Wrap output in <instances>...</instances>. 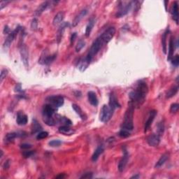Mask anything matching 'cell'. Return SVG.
<instances>
[{
  "instance_id": "obj_37",
  "label": "cell",
  "mask_w": 179,
  "mask_h": 179,
  "mask_svg": "<svg viewBox=\"0 0 179 179\" xmlns=\"http://www.w3.org/2000/svg\"><path fill=\"white\" fill-rule=\"evenodd\" d=\"M38 19L34 18L31 22V29L33 31H36L38 29Z\"/></svg>"
},
{
  "instance_id": "obj_21",
  "label": "cell",
  "mask_w": 179,
  "mask_h": 179,
  "mask_svg": "<svg viewBox=\"0 0 179 179\" xmlns=\"http://www.w3.org/2000/svg\"><path fill=\"white\" fill-rule=\"evenodd\" d=\"M49 2H44L43 3H41L40 5H39V6L37 7V9L34 11V16L35 17H39L44 13V11L46 10L48 6H49Z\"/></svg>"
},
{
  "instance_id": "obj_23",
  "label": "cell",
  "mask_w": 179,
  "mask_h": 179,
  "mask_svg": "<svg viewBox=\"0 0 179 179\" xmlns=\"http://www.w3.org/2000/svg\"><path fill=\"white\" fill-rule=\"evenodd\" d=\"M88 97L90 104L93 106H97L99 104V100L96 93L93 91H89L88 93Z\"/></svg>"
},
{
  "instance_id": "obj_43",
  "label": "cell",
  "mask_w": 179,
  "mask_h": 179,
  "mask_svg": "<svg viewBox=\"0 0 179 179\" xmlns=\"http://www.w3.org/2000/svg\"><path fill=\"white\" fill-rule=\"evenodd\" d=\"M34 154V151L33 150H25L22 152V155L25 158H30L31 156H32Z\"/></svg>"
},
{
  "instance_id": "obj_8",
  "label": "cell",
  "mask_w": 179,
  "mask_h": 179,
  "mask_svg": "<svg viewBox=\"0 0 179 179\" xmlns=\"http://www.w3.org/2000/svg\"><path fill=\"white\" fill-rule=\"evenodd\" d=\"M116 34V28L114 27H110L106 29L102 34H101L100 38L103 41L104 44H107L111 41Z\"/></svg>"
},
{
  "instance_id": "obj_15",
  "label": "cell",
  "mask_w": 179,
  "mask_h": 179,
  "mask_svg": "<svg viewBox=\"0 0 179 179\" xmlns=\"http://www.w3.org/2000/svg\"><path fill=\"white\" fill-rule=\"evenodd\" d=\"M68 27H69V23L68 22H63V23L59 25L56 35V40L57 42H58V44L60 43L62 39H63L64 32L65 31L66 28H67Z\"/></svg>"
},
{
  "instance_id": "obj_42",
  "label": "cell",
  "mask_w": 179,
  "mask_h": 179,
  "mask_svg": "<svg viewBox=\"0 0 179 179\" xmlns=\"http://www.w3.org/2000/svg\"><path fill=\"white\" fill-rule=\"evenodd\" d=\"M8 73L9 72L7 69H2L1 71V76H0V82H1V83H2V81H3L4 78H6V77L8 75Z\"/></svg>"
},
{
  "instance_id": "obj_33",
  "label": "cell",
  "mask_w": 179,
  "mask_h": 179,
  "mask_svg": "<svg viewBox=\"0 0 179 179\" xmlns=\"http://www.w3.org/2000/svg\"><path fill=\"white\" fill-rule=\"evenodd\" d=\"M90 63L87 60V59L85 58L83 60L81 61L78 68L80 69L81 71H84L86 70L87 68H88V66L90 65Z\"/></svg>"
},
{
  "instance_id": "obj_40",
  "label": "cell",
  "mask_w": 179,
  "mask_h": 179,
  "mask_svg": "<svg viewBox=\"0 0 179 179\" xmlns=\"http://www.w3.org/2000/svg\"><path fill=\"white\" fill-rule=\"evenodd\" d=\"M179 105L177 103H173L171 105L170 107V113H176L178 111Z\"/></svg>"
},
{
  "instance_id": "obj_10",
  "label": "cell",
  "mask_w": 179,
  "mask_h": 179,
  "mask_svg": "<svg viewBox=\"0 0 179 179\" xmlns=\"http://www.w3.org/2000/svg\"><path fill=\"white\" fill-rule=\"evenodd\" d=\"M56 58H57L56 53L51 55H48L47 51L44 50L40 57V59H39V63H40L41 64H44V65H49V64L53 63Z\"/></svg>"
},
{
  "instance_id": "obj_1",
  "label": "cell",
  "mask_w": 179,
  "mask_h": 179,
  "mask_svg": "<svg viewBox=\"0 0 179 179\" xmlns=\"http://www.w3.org/2000/svg\"><path fill=\"white\" fill-rule=\"evenodd\" d=\"M148 93V85L146 82L140 81L136 84L135 89L130 92L129 94V103L132 105L134 109L141 107L146 100Z\"/></svg>"
},
{
  "instance_id": "obj_28",
  "label": "cell",
  "mask_w": 179,
  "mask_h": 179,
  "mask_svg": "<svg viewBox=\"0 0 179 179\" xmlns=\"http://www.w3.org/2000/svg\"><path fill=\"white\" fill-rule=\"evenodd\" d=\"M103 152H104V146L102 145L99 146L98 147L96 148V150H94L93 155V156H92V161L96 162L99 159V156L103 153Z\"/></svg>"
},
{
  "instance_id": "obj_17",
  "label": "cell",
  "mask_w": 179,
  "mask_h": 179,
  "mask_svg": "<svg viewBox=\"0 0 179 179\" xmlns=\"http://www.w3.org/2000/svg\"><path fill=\"white\" fill-rule=\"evenodd\" d=\"M28 122V118H27V115L23 113V112L19 111L18 114H17V118H16V123L18 125L24 126Z\"/></svg>"
},
{
  "instance_id": "obj_30",
  "label": "cell",
  "mask_w": 179,
  "mask_h": 179,
  "mask_svg": "<svg viewBox=\"0 0 179 179\" xmlns=\"http://www.w3.org/2000/svg\"><path fill=\"white\" fill-rule=\"evenodd\" d=\"M169 154L168 153H165L163 154L160 157V158L159 159V160L157 162V163L155 164V168H160L162 166L165 165V163L166 162V160L169 159Z\"/></svg>"
},
{
  "instance_id": "obj_38",
  "label": "cell",
  "mask_w": 179,
  "mask_h": 179,
  "mask_svg": "<svg viewBox=\"0 0 179 179\" xmlns=\"http://www.w3.org/2000/svg\"><path fill=\"white\" fill-rule=\"evenodd\" d=\"M62 144V141L60 140H58V139H55V140H52L51 141H49L48 145L51 146V147H59Z\"/></svg>"
},
{
  "instance_id": "obj_6",
  "label": "cell",
  "mask_w": 179,
  "mask_h": 179,
  "mask_svg": "<svg viewBox=\"0 0 179 179\" xmlns=\"http://www.w3.org/2000/svg\"><path fill=\"white\" fill-rule=\"evenodd\" d=\"M19 50L20 54L21 56V59L22 63L25 68L29 67V51L27 46L25 44L22 43L19 45Z\"/></svg>"
},
{
  "instance_id": "obj_41",
  "label": "cell",
  "mask_w": 179,
  "mask_h": 179,
  "mask_svg": "<svg viewBox=\"0 0 179 179\" xmlns=\"http://www.w3.org/2000/svg\"><path fill=\"white\" fill-rule=\"evenodd\" d=\"M170 61H171V64L173 66L177 67L179 64V55H176L175 56H173V58H171Z\"/></svg>"
},
{
  "instance_id": "obj_19",
  "label": "cell",
  "mask_w": 179,
  "mask_h": 179,
  "mask_svg": "<svg viewBox=\"0 0 179 179\" xmlns=\"http://www.w3.org/2000/svg\"><path fill=\"white\" fill-rule=\"evenodd\" d=\"M171 13L172 15V18L176 24H178V2L176 1L173 3L171 9Z\"/></svg>"
},
{
  "instance_id": "obj_34",
  "label": "cell",
  "mask_w": 179,
  "mask_h": 179,
  "mask_svg": "<svg viewBox=\"0 0 179 179\" xmlns=\"http://www.w3.org/2000/svg\"><path fill=\"white\" fill-rule=\"evenodd\" d=\"M164 131H165V123H164V121H161L160 123H158V125H157V131H158V134L160 136H162L164 133Z\"/></svg>"
},
{
  "instance_id": "obj_54",
  "label": "cell",
  "mask_w": 179,
  "mask_h": 179,
  "mask_svg": "<svg viewBox=\"0 0 179 179\" xmlns=\"http://www.w3.org/2000/svg\"><path fill=\"white\" fill-rule=\"evenodd\" d=\"M0 152H1V155H0V158H2V157H3V154H4V153H3V151H2V150L0 151Z\"/></svg>"
},
{
  "instance_id": "obj_36",
  "label": "cell",
  "mask_w": 179,
  "mask_h": 179,
  "mask_svg": "<svg viewBox=\"0 0 179 179\" xmlns=\"http://www.w3.org/2000/svg\"><path fill=\"white\" fill-rule=\"evenodd\" d=\"M85 46H86L85 41L79 40L76 46V51L77 53H78V52H80L81 50L83 49V47H85Z\"/></svg>"
},
{
  "instance_id": "obj_4",
  "label": "cell",
  "mask_w": 179,
  "mask_h": 179,
  "mask_svg": "<svg viewBox=\"0 0 179 179\" xmlns=\"http://www.w3.org/2000/svg\"><path fill=\"white\" fill-rule=\"evenodd\" d=\"M132 2H121L118 6V11L116 14V18H122L129 13L132 6Z\"/></svg>"
},
{
  "instance_id": "obj_24",
  "label": "cell",
  "mask_w": 179,
  "mask_h": 179,
  "mask_svg": "<svg viewBox=\"0 0 179 179\" xmlns=\"http://www.w3.org/2000/svg\"><path fill=\"white\" fill-rule=\"evenodd\" d=\"M64 18V13L63 11H59L55 16L53 24L54 26H58L59 25H61L63 22V20Z\"/></svg>"
},
{
  "instance_id": "obj_13",
  "label": "cell",
  "mask_w": 179,
  "mask_h": 179,
  "mask_svg": "<svg viewBox=\"0 0 179 179\" xmlns=\"http://www.w3.org/2000/svg\"><path fill=\"white\" fill-rule=\"evenodd\" d=\"M146 141H147V143L149 146L155 147V146H158L160 143V136L158 135V134H150L146 139Z\"/></svg>"
},
{
  "instance_id": "obj_25",
  "label": "cell",
  "mask_w": 179,
  "mask_h": 179,
  "mask_svg": "<svg viewBox=\"0 0 179 179\" xmlns=\"http://www.w3.org/2000/svg\"><path fill=\"white\" fill-rule=\"evenodd\" d=\"M72 108L74 111H75L76 113L78 114L79 116V117L82 119L83 120H87V118H88V116L86 114L85 112H83V111L82 110L81 108L78 105H77L76 104H72Z\"/></svg>"
},
{
  "instance_id": "obj_22",
  "label": "cell",
  "mask_w": 179,
  "mask_h": 179,
  "mask_svg": "<svg viewBox=\"0 0 179 179\" xmlns=\"http://www.w3.org/2000/svg\"><path fill=\"white\" fill-rule=\"evenodd\" d=\"M169 53H168V58H167V60L170 61L171 58H173V53H174V50H175V41H174V38L173 36H171L170 37V40H169Z\"/></svg>"
},
{
  "instance_id": "obj_53",
  "label": "cell",
  "mask_w": 179,
  "mask_h": 179,
  "mask_svg": "<svg viewBox=\"0 0 179 179\" xmlns=\"http://www.w3.org/2000/svg\"><path fill=\"white\" fill-rule=\"evenodd\" d=\"M169 3V2L167 1H165V9H166V11H167V4Z\"/></svg>"
},
{
  "instance_id": "obj_12",
  "label": "cell",
  "mask_w": 179,
  "mask_h": 179,
  "mask_svg": "<svg viewBox=\"0 0 179 179\" xmlns=\"http://www.w3.org/2000/svg\"><path fill=\"white\" fill-rule=\"evenodd\" d=\"M57 109L54 108L48 104H46V105L44 106L43 110H42V115H43V118H51V117H53L55 116Z\"/></svg>"
},
{
  "instance_id": "obj_26",
  "label": "cell",
  "mask_w": 179,
  "mask_h": 179,
  "mask_svg": "<svg viewBox=\"0 0 179 179\" xmlns=\"http://www.w3.org/2000/svg\"><path fill=\"white\" fill-rule=\"evenodd\" d=\"M58 130L61 134H64V135H67H67L70 136L75 133V131H74L73 129H71L70 127L67 126V125L61 126L60 128H59Z\"/></svg>"
},
{
  "instance_id": "obj_47",
  "label": "cell",
  "mask_w": 179,
  "mask_h": 179,
  "mask_svg": "<svg viewBox=\"0 0 179 179\" xmlns=\"http://www.w3.org/2000/svg\"><path fill=\"white\" fill-rule=\"evenodd\" d=\"M9 3H10L9 1H1V2H0V9L2 10Z\"/></svg>"
},
{
  "instance_id": "obj_29",
  "label": "cell",
  "mask_w": 179,
  "mask_h": 179,
  "mask_svg": "<svg viewBox=\"0 0 179 179\" xmlns=\"http://www.w3.org/2000/svg\"><path fill=\"white\" fill-rule=\"evenodd\" d=\"M94 25H95V20H94V18H92L90 20L88 25L86 26V28L85 35L86 37H89L90 35L91 32L92 30H93Z\"/></svg>"
},
{
  "instance_id": "obj_50",
  "label": "cell",
  "mask_w": 179,
  "mask_h": 179,
  "mask_svg": "<svg viewBox=\"0 0 179 179\" xmlns=\"http://www.w3.org/2000/svg\"><path fill=\"white\" fill-rule=\"evenodd\" d=\"M10 32H11V31H10L9 27L7 25L5 26L4 28V30H3V33L4 34H9Z\"/></svg>"
},
{
  "instance_id": "obj_11",
  "label": "cell",
  "mask_w": 179,
  "mask_h": 179,
  "mask_svg": "<svg viewBox=\"0 0 179 179\" xmlns=\"http://www.w3.org/2000/svg\"><path fill=\"white\" fill-rule=\"evenodd\" d=\"M129 160V153L127 150L126 148H123V156L120 160V162L118 164V170L120 172H123L125 170L127 165H128Z\"/></svg>"
},
{
  "instance_id": "obj_14",
  "label": "cell",
  "mask_w": 179,
  "mask_h": 179,
  "mask_svg": "<svg viewBox=\"0 0 179 179\" xmlns=\"http://www.w3.org/2000/svg\"><path fill=\"white\" fill-rule=\"evenodd\" d=\"M109 106L110 107L112 111H115L117 108L120 107V104H119V101L117 99L116 94L114 93H111L109 96Z\"/></svg>"
},
{
  "instance_id": "obj_9",
  "label": "cell",
  "mask_w": 179,
  "mask_h": 179,
  "mask_svg": "<svg viewBox=\"0 0 179 179\" xmlns=\"http://www.w3.org/2000/svg\"><path fill=\"white\" fill-rule=\"evenodd\" d=\"M21 29H22V27L21 26H18L16 29H14V30L10 32L9 34H8L6 39H5V41H4V43L3 44L4 48L6 49L7 48H9L10 46H11L12 44V42L14 41L15 38H16V36L18 35V34L19 33L20 31L21 30Z\"/></svg>"
},
{
  "instance_id": "obj_46",
  "label": "cell",
  "mask_w": 179,
  "mask_h": 179,
  "mask_svg": "<svg viewBox=\"0 0 179 179\" xmlns=\"http://www.w3.org/2000/svg\"><path fill=\"white\" fill-rule=\"evenodd\" d=\"M76 37H77V33H76V32H74V33L71 34V38H70V44H71V45H73V44L74 43V41H75V39H76Z\"/></svg>"
},
{
  "instance_id": "obj_20",
  "label": "cell",
  "mask_w": 179,
  "mask_h": 179,
  "mask_svg": "<svg viewBox=\"0 0 179 179\" xmlns=\"http://www.w3.org/2000/svg\"><path fill=\"white\" fill-rule=\"evenodd\" d=\"M23 132H11V133H8L6 134V136H5V138H4V141L5 143H11L13 142L14 141V139L17 138V137H19V136H22L23 135Z\"/></svg>"
},
{
  "instance_id": "obj_27",
  "label": "cell",
  "mask_w": 179,
  "mask_h": 179,
  "mask_svg": "<svg viewBox=\"0 0 179 179\" xmlns=\"http://www.w3.org/2000/svg\"><path fill=\"white\" fill-rule=\"evenodd\" d=\"M169 33V27H167L165 32L162 34V50L165 54L166 53V47H167V46H166V39H167Z\"/></svg>"
},
{
  "instance_id": "obj_3",
  "label": "cell",
  "mask_w": 179,
  "mask_h": 179,
  "mask_svg": "<svg viewBox=\"0 0 179 179\" xmlns=\"http://www.w3.org/2000/svg\"><path fill=\"white\" fill-rule=\"evenodd\" d=\"M104 45L105 44H104L103 41L101 40L100 36H99L98 38L93 42V44H92L90 48L88 53V55H87V56L86 57L87 60L91 63V62H92V60H93L94 57L99 53V51H100L101 48H102Z\"/></svg>"
},
{
  "instance_id": "obj_51",
  "label": "cell",
  "mask_w": 179,
  "mask_h": 179,
  "mask_svg": "<svg viewBox=\"0 0 179 179\" xmlns=\"http://www.w3.org/2000/svg\"><path fill=\"white\" fill-rule=\"evenodd\" d=\"M65 177V175L64 174V173H62V174H59L58 176H56V178H64Z\"/></svg>"
},
{
  "instance_id": "obj_45",
  "label": "cell",
  "mask_w": 179,
  "mask_h": 179,
  "mask_svg": "<svg viewBox=\"0 0 179 179\" xmlns=\"http://www.w3.org/2000/svg\"><path fill=\"white\" fill-rule=\"evenodd\" d=\"M15 92H17V93H22V89L21 83H18L15 87Z\"/></svg>"
},
{
  "instance_id": "obj_18",
  "label": "cell",
  "mask_w": 179,
  "mask_h": 179,
  "mask_svg": "<svg viewBox=\"0 0 179 179\" xmlns=\"http://www.w3.org/2000/svg\"><path fill=\"white\" fill-rule=\"evenodd\" d=\"M88 11L87 9H84L83 10H81V11H80V13L77 15V16L73 20V22H72V26L76 27L77 25L81 22V20L86 16L87 13H88Z\"/></svg>"
},
{
  "instance_id": "obj_16",
  "label": "cell",
  "mask_w": 179,
  "mask_h": 179,
  "mask_svg": "<svg viewBox=\"0 0 179 179\" xmlns=\"http://www.w3.org/2000/svg\"><path fill=\"white\" fill-rule=\"evenodd\" d=\"M157 113H158V112H157V111H155V110L151 111H150V113H149L148 119L146 122L145 125H144V132L145 133L148 131V130L149 128H150L151 125H152L153 122L154 120H155V116H157Z\"/></svg>"
},
{
  "instance_id": "obj_5",
  "label": "cell",
  "mask_w": 179,
  "mask_h": 179,
  "mask_svg": "<svg viewBox=\"0 0 179 179\" xmlns=\"http://www.w3.org/2000/svg\"><path fill=\"white\" fill-rule=\"evenodd\" d=\"M46 100L47 101V104L53 106V107L55 108L56 109L63 106L64 102L63 97L61 95L49 96L46 98Z\"/></svg>"
},
{
  "instance_id": "obj_49",
  "label": "cell",
  "mask_w": 179,
  "mask_h": 179,
  "mask_svg": "<svg viewBox=\"0 0 179 179\" xmlns=\"http://www.w3.org/2000/svg\"><path fill=\"white\" fill-rule=\"evenodd\" d=\"M31 147H32V146L30 145V144H29V143H22L21 145V148L22 149H25V150H27V149L31 148Z\"/></svg>"
},
{
  "instance_id": "obj_48",
  "label": "cell",
  "mask_w": 179,
  "mask_h": 179,
  "mask_svg": "<svg viewBox=\"0 0 179 179\" xmlns=\"http://www.w3.org/2000/svg\"><path fill=\"white\" fill-rule=\"evenodd\" d=\"M11 160H6L5 162L4 163V165H3V168H4V170H6V169H8L9 168V166H10V164H11Z\"/></svg>"
},
{
  "instance_id": "obj_44",
  "label": "cell",
  "mask_w": 179,
  "mask_h": 179,
  "mask_svg": "<svg viewBox=\"0 0 179 179\" xmlns=\"http://www.w3.org/2000/svg\"><path fill=\"white\" fill-rule=\"evenodd\" d=\"M93 177V173L92 172H87L86 173H84L83 176H81L80 178H92Z\"/></svg>"
},
{
  "instance_id": "obj_39",
  "label": "cell",
  "mask_w": 179,
  "mask_h": 179,
  "mask_svg": "<svg viewBox=\"0 0 179 179\" xmlns=\"http://www.w3.org/2000/svg\"><path fill=\"white\" fill-rule=\"evenodd\" d=\"M48 136V132H47V131H41L37 134L36 139L37 140H41V139L46 138Z\"/></svg>"
},
{
  "instance_id": "obj_32",
  "label": "cell",
  "mask_w": 179,
  "mask_h": 179,
  "mask_svg": "<svg viewBox=\"0 0 179 179\" xmlns=\"http://www.w3.org/2000/svg\"><path fill=\"white\" fill-rule=\"evenodd\" d=\"M178 86H173L172 88H170L167 91V93H166V97L168 98V99L173 97H174L176 94V93H178Z\"/></svg>"
},
{
  "instance_id": "obj_2",
  "label": "cell",
  "mask_w": 179,
  "mask_h": 179,
  "mask_svg": "<svg viewBox=\"0 0 179 179\" xmlns=\"http://www.w3.org/2000/svg\"><path fill=\"white\" fill-rule=\"evenodd\" d=\"M134 107L131 104L128 103V108L124 116V121L121 125V128L124 130L131 131L134 129Z\"/></svg>"
},
{
  "instance_id": "obj_31",
  "label": "cell",
  "mask_w": 179,
  "mask_h": 179,
  "mask_svg": "<svg viewBox=\"0 0 179 179\" xmlns=\"http://www.w3.org/2000/svg\"><path fill=\"white\" fill-rule=\"evenodd\" d=\"M42 130V127L40 124L38 123L36 119H34L32 122V134H35L36 132H40V131Z\"/></svg>"
},
{
  "instance_id": "obj_7",
  "label": "cell",
  "mask_w": 179,
  "mask_h": 179,
  "mask_svg": "<svg viewBox=\"0 0 179 179\" xmlns=\"http://www.w3.org/2000/svg\"><path fill=\"white\" fill-rule=\"evenodd\" d=\"M114 111H112L109 105H104L102 106L100 113V120L103 123H107L113 115Z\"/></svg>"
},
{
  "instance_id": "obj_35",
  "label": "cell",
  "mask_w": 179,
  "mask_h": 179,
  "mask_svg": "<svg viewBox=\"0 0 179 179\" xmlns=\"http://www.w3.org/2000/svg\"><path fill=\"white\" fill-rule=\"evenodd\" d=\"M119 136H120L121 138H128L130 136V131L124 129H121L120 131L118 133Z\"/></svg>"
},
{
  "instance_id": "obj_52",
  "label": "cell",
  "mask_w": 179,
  "mask_h": 179,
  "mask_svg": "<svg viewBox=\"0 0 179 179\" xmlns=\"http://www.w3.org/2000/svg\"><path fill=\"white\" fill-rule=\"evenodd\" d=\"M140 178V175L138 174V173L136 175H134L131 177V178Z\"/></svg>"
}]
</instances>
